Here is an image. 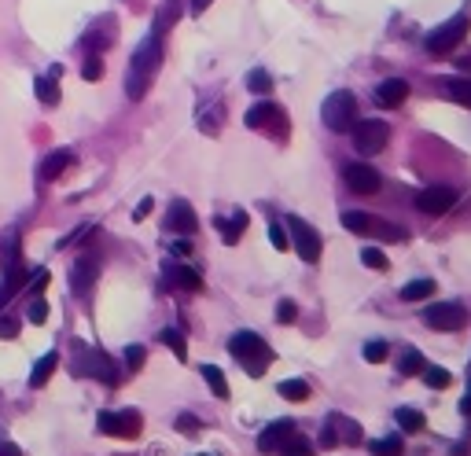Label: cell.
<instances>
[{
	"label": "cell",
	"instance_id": "1",
	"mask_svg": "<svg viewBox=\"0 0 471 456\" xmlns=\"http://www.w3.org/2000/svg\"><path fill=\"white\" fill-rule=\"evenodd\" d=\"M158 67H163V30H151V34L140 41V48L133 52V59H129V74H125V92H129V100L147 96Z\"/></svg>",
	"mask_w": 471,
	"mask_h": 456
},
{
	"label": "cell",
	"instance_id": "47",
	"mask_svg": "<svg viewBox=\"0 0 471 456\" xmlns=\"http://www.w3.org/2000/svg\"><path fill=\"white\" fill-rule=\"evenodd\" d=\"M177 427H180V434H199V420L196 416H180Z\"/></svg>",
	"mask_w": 471,
	"mask_h": 456
},
{
	"label": "cell",
	"instance_id": "12",
	"mask_svg": "<svg viewBox=\"0 0 471 456\" xmlns=\"http://www.w3.org/2000/svg\"><path fill=\"white\" fill-rule=\"evenodd\" d=\"M453 203H457V192H453V188H446V184H431V188H423V192L416 195V210H420V214H427V217L449 214V210H453Z\"/></svg>",
	"mask_w": 471,
	"mask_h": 456
},
{
	"label": "cell",
	"instance_id": "45",
	"mask_svg": "<svg viewBox=\"0 0 471 456\" xmlns=\"http://www.w3.org/2000/svg\"><path fill=\"white\" fill-rule=\"evenodd\" d=\"M342 442H350V445H361V442H365V434H361L357 423H346V434H342Z\"/></svg>",
	"mask_w": 471,
	"mask_h": 456
},
{
	"label": "cell",
	"instance_id": "46",
	"mask_svg": "<svg viewBox=\"0 0 471 456\" xmlns=\"http://www.w3.org/2000/svg\"><path fill=\"white\" fill-rule=\"evenodd\" d=\"M151 206H155V199H151V195L140 199V203H136V210H133V221H144L147 214H151Z\"/></svg>",
	"mask_w": 471,
	"mask_h": 456
},
{
	"label": "cell",
	"instance_id": "25",
	"mask_svg": "<svg viewBox=\"0 0 471 456\" xmlns=\"http://www.w3.org/2000/svg\"><path fill=\"white\" fill-rule=\"evenodd\" d=\"M276 394L284 401H309V383L306 379H284V383H276Z\"/></svg>",
	"mask_w": 471,
	"mask_h": 456
},
{
	"label": "cell",
	"instance_id": "19",
	"mask_svg": "<svg viewBox=\"0 0 471 456\" xmlns=\"http://www.w3.org/2000/svg\"><path fill=\"white\" fill-rule=\"evenodd\" d=\"M59 67H52L48 74H41V78H37V85H34V89H37V100L41 103H48V107H56V103H59Z\"/></svg>",
	"mask_w": 471,
	"mask_h": 456
},
{
	"label": "cell",
	"instance_id": "30",
	"mask_svg": "<svg viewBox=\"0 0 471 456\" xmlns=\"http://www.w3.org/2000/svg\"><path fill=\"white\" fill-rule=\"evenodd\" d=\"M276 453H280V456H313V445H309V438H302V434L295 431Z\"/></svg>",
	"mask_w": 471,
	"mask_h": 456
},
{
	"label": "cell",
	"instance_id": "15",
	"mask_svg": "<svg viewBox=\"0 0 471 456\" xmlns=\"http://www.w3.org/2000/svg\"><path fill=\"white\" fill-rule=\"evenodd\" d=\"M166 228L180 232V236H191V232L199 228V217H196V210H191V203L174 199V203H169V214H166Z\"/></svg>",
	"mask_w": 471,
	"mask_h": 456
},
{
	"label": "cell",
	"instance_id": "3",
	"mask_svg": "<svg viewBox=\"0 0 471 456\" xmlns=\"http://www.w3.org/2000/svg\"><path fill=\"white\" fill-rule=\"evenodd\" d=\"M320 118H324L331 133H350V125L357 122V100H353V92H346V89L331 92L324 100V107H320Z\"/></svg>",
	"mask_w": 471,
	"mask_h": 456
},
{
	"label": "cell",
	"instance_id": "20",
	"mask_svg": "<svg viewBox=\"0 0 471 456\" xmlns=\"http://www.w3.org/2000/svg\"><path fill=\"white\" fill-rule=\"evenodd\" d=\"M213 225H218V232H221L224 243H236L243 232H247V210H236L232 217H218Z\"/></svg>",
	"mask_w": 471,
	"mask_h": 456
},
{
	"label": "cell",
	"instance_id": "11",
	"mask_svg": "<svg viewBox=\"0 0 471 456\" xmlns=\"http://www.w3.org/2000/svg\"><path fill=\"white\" fill-rule=\"evenodd\" d=\"M96 427H100V434H111V438H136L144 427L140 412L136 409H125V412H100L96 416Z\"/></svg>",
	"mask_w": 471,
	"mask_h": 456
},
{
	"label": "cell",
	"instance_id": "18",
	"mask_svg": "<svg viewBox=\"0 0 471 456\" xmlns=\"http://www.w3.org/2000/svg\"><path fill=\"white\" fill-rule=\"evenodd\" d=\"M70 162H74V151H70V147H56L52 155H45V162H41V173H37V177H41V180H56Z\"/></svg>",
	"mask_w": 471,
	"mask_h": 456
},
{
	"label": "cell",
	"instance_id": "34",
	"mask_svg": "<svg viewBox=\"0 0 471 456\" xmlns=\"http://www.w3.org/2000/svg\"><path fill=\"white\" fill-rule=\"evenodd\" d=\"M158 338H163V343L174 349L177 360H188V346H185V335H180V332H174V327H163V335H158Z\"/></svg>",
	"mask_w": 471,
	"mask_h": 456
},
{
	"label": "cell",
	"instance_id": "44",
	"mask_svg": "<svg viewBox=\"0 0 471 456\" xmlns=\"http://www.w3.org/2000/svg\"><path fill=\"white\" fill-rule=\"evenodd\" d=\"M19 335V321L15 316H0V338H15Z\"/></svg>",
	"mask_w": 471,
	"mask_h": 456
},
{
	"label": "cell",
	"instance_id": "4",
	"mask_svg": "<svg viewBox=\"0 0 471 456\" xmlns=\"http://www.w3.org/2000/svg\"><path fill=\"white\" fill-rule=\"evenodd\" d=\"M468 30H471L468 12L453 15L446 26H438V30H431V34H427V52H431V56H449V52H453L460 41L468 37Z\"/></svg>",
	"mask_w": 471,
	"mask_h": 456
},
{
	"label": "cell",
	"instance_id": "42",
	"mask_svg": "<svg viewBox=\"0 0 471 456\" xmlns=\"http://www.w3.org/2000/svg\"><path fill=\"white\" fill-rule=\"evenodd\" d=\"M48 280H52V276H48V269H34V272H30V280H26V287H30V291H41Z\"/></svg>",
	"mask_w": 471,
	"mask_h": 456
},
{
	"label": "cell",
	"instance_id": "9",
	"mask_svg": "<svg viewBox=\"0 0 471 456\" xmlns=\"http://www.w3.org/2000/svg\"><path fill=\"white\" fill-rule=\"evenodd\" d=\"M423 324L431 332H460L468 324V310L460 302H435L423 310Z\"/></svg>",
	"mask_w": 471,
	"mask_h": 456
},
{
	"label": "cell",
	"instance_id": "40",
	"mask_svg": "<svg viewBox=\"0 0 471 456\" xmlns=\"http://www.w3.org/2000/svg\"><path fill=\"white\" fill-rule=\"evenodd\" d=\"M269 243H273L276 250H287V247H291V239H287V232H284L280 225H269Z\"/></svg>",
	"mask_w": 471,
	"mask_h": 456
},
{
	"label": "cell",
	"instance_id": "35",
	"mask_svg": "<svg viewBox=\"0 0 471 456\" xmlns=\"http://www.w3.org/2000/svg\"><path fill=\"white\" fill-rule=\"evenodd\" d=\"M247 89L258 92V96H269V92H273V78L265 70H251L247 74Z\"/></svg>",
	"mask_w": 471,
	"mask_h": 456
},
{
	"label": "cell",
	"instance_id": "14",
	"mask_svg": "<svg viewBox=\"0 0 471 456\" xmlns=\"http://www.w3.org/2000/svg\"><path fill=\"white\" fill-rule=\"evenodd\" d=\"M342 177H346V184L353 188V195H376L379 184H383L379 169L376 166H365V162H350Z\"/></svg>",
	"mask_w": 471,
	"mask_h": 456
},
{
	"label": "cell",
	"instance_id": "49",
	"mask_svg": "<svg viewBox=\"0 0 471 456\" xmlns=\"http://www.w3.org/2000/svg\"><path fill=\"white\" fill-rule=\"evenodd\" d=\"M460 412L471 416V379H468V394H464V401H460Z\"/></svg>",
	"mask_w": 471,
	"mask_h": 456
},
{
	"label": "cell",
	"instance_id": "36",
	"mask_svg": "<svg viewBox=\"0 0 471 456\" xmlns=\"http://www.w3.org/2000/svg\"><path fill=\"white\" fill-rule=\"evenodd\" d=\"M361 261H365L368 269H387V265H390V258L379 247H365V250H361Z\"/></svg>",
	"mask_w": 471,
	"mask_h": 456
},
{
	"label": "cell",
	"instance_id": "41",
	"mask_svg": "<svg viewBox=\"0 0 471 456\" xmlns=\"http://www.w3.org/2000/svg\"><path fill=\"white\" fill-rule=\"evenodd\" d=\"M48 321V302H34V305H30V324H45Z\"/></svg>",
	"mask_w": 471,
	"mask_h": 456
},
{
	"label": "cell",
	"instance_id": "8",
	"mask_svg": "<svg viewBox=\"0 0 471 456\" xmlns=\"http://www.w3.org/2000/svg\"><path fill=\"white\" fill-rule=\"evenodd\" d=\"M251 125V129H258V133H273L276 140H287V114L276 107V103H254V107L247 111V118H243Z\"/></svg>",
	"mask_w": 471,
	"mask_h": 456
},
{
	"label": "cell",
	"instance_id": "10",
	"mask_svg": "<svg viewBox=\"0 0 471 456\" xmlns=\"http://www.w3.org/2000/svg\"><path fill=\"white\" fill-rule=\"evenodd\" d=\"M74 368H78V376H92L107 387H114L118 379H122L118 376V365L103 354V349H81V357L74 360Z\"/></svg>",
	"mask_w": 471,
	"mask_h": 456
},
{
	"label": "cell",
	"instance_id": "6",
	"mask_svg": "<svg viewBox=\"0 0 471 456\" xmlns=\"http://www.w3.org/2000/svg\"><path fill=\"white\" fill-rule=\"evenodd\" d=\"M287 228H291V243H295V254L302 258L306 265H317L320 261V250H324V243H320V232L313 225H306L302 217H287Z\"/></svg>",
	"mask_w": 471,
	"mask_h": 456
},
{
	"label": "cell",
	"instance_id": "31",
	"mask_svg": "<svg viewBox=\"0 0 471 456\" xmlns=\"http://www.w3.org/2000/svg\"><path fill=\"white\" fill-rule=\"evenodd\" d=\"M420 376H423V383L431 387V390H446L449 383H453V376H449V372H446L442 365H427V368H423Z\"/></svg>",
	"mask_w": 471,
	"mask_h": 456
},
{
	"label": "cell",
	"instance_id": "32",
	"mask_svg": "<svg viewBox=\"0 0 471 456\" xmlns=\"http://www.w3.org/2000/svg\"><path fill=\"white\" fill-rule=\"evenodd\" d=\"M361 357H365L368 365H383V360L390 357V346L383 343V338H372V343H365V349H361Z\"/></svg>",
	"mask_w": 471,
	"mask_h": 456
},
{
	"label": "cell",
	"instance_id": "7",
	"mask_svg": "<svg viewBox=\"0 0 471 456\" xmlns=\"http://www.w3.org/2000/svg\"><path fill=\"white\" fill-rule=\"evenodd\" d=\"M342 228L353 232V236H383V239H405L401 228H390L387 221L365 214V210H346L342 214Z\"/></svg>",
	"mask_w": 471,
	"mask_h": 456
},
{
	"label": "cell",
	"instance_id": "22",
	"mask_svg": "<svg viewBox=\"0 0 471 456\" xmlns=\"http://www.w3.org/2000/svg\"><path fill=\"white\" fill-rule=\"evenodd\" d=\"M166 276L185 291H202V276L196 269H188V265H174V269H166Z\"/></svg>",
	"mask_w": 471,
	"mask_h": 456
},
{
	"label": "cell",
	"instance_id": "43",
	"mask_svg": "<svg viewBox=\"0 0 471 456\" xmlns=\"http://www.w3.org/2000/svg\"><path fill=\"white\" fill-rule=\"evenodd\" d=\"M320 445H324V449H335V445H339V434H335V420H331L328 427L320 431Z\"/></svg>",
	"mask_w": 471,
	"mask_h": 456
},
{
	"label": "cell",
	"instance_id": "26",
	"mask_svg": "<svg viewBox=\"0 0 471 456\" xmlns=\"http://www.w3.org/2000/svg\"><path fill=\"white\" fill-rule=\"evenodd\" d=\"M368 453L372 456H401L405 453V442H401V434H390V438L368 442Z\"/></svg>",
	"mask_w": 471,
	"mask_h": 456
},
{
	"label": "cell",
	"instance_id": "33",
	"mask_svg": "<svg viewBox=\"0 0 471 456\" xmlns=\"http://www.w3.org/2000/svg\"><path fill=\"white\" fill-rule=\"evenodd\" d=\"M398 368H401V376H420L423 368H427V365H423V354H420V349H405Z\"/></svg>",
	"mask_w": 471,
	"mask_h": 456
},
{
	"label": "cell",
	"instance_id": "17",
	"mask_svg": "<svg viewBox=\"0 0 471 456\" xmlns=\"http://www.w3.org/2000/svg\"><path fill=\"white\" fill-rule=\"evenodd\" d=\"M405 96H409V81H401V78H390V81H383L379 89H376V103H379V107H401Z\"/></svg>",
	"mask_w": 471,
	"mask_h": 456
},
{
	"label": "cell",
	"instance_id": "38",
	"mask_svg": "<svg viewBox=\"0 0 471 456\" xmlns=\"http://www.w3.org/2000/svg\"><path fill=\"white\" fill-rule=\"evenodd\" d=\"M295 316H298V305L291 298H280L276 302V324H295Z\"/></svg>",
	"mask_w": 471,
	"mask_h": 456
},
{
	"label": "cell",
	"instance_id": "51",
	"mask_svg": "<svg viewBox=\"0 0 471 456\" xmlns=\"http://www.w3.org/2000/svg\"><path fill=\"white\" fill-rule=\"evenodd\" d=\"M199 456H207V453H199Z\"/></svg>",
	"mask_w": 471,
	"mask_h": 456
},
{
	"label": "cell",
	"instance_id": "27",
	"mask_svg": "<svg viewBox=\"0 0 471 456\" xmlns=\"http://www.w3.org/2000/svg\"><path fill=\"white\" fill-rule=\"evenodd\" d=\"M23 283H26V280H23V269H19V265L4 272V280H0V310H4L8 298H12V294H15L19 287H23Z\"/></svg>",
	"mask_w": 471,
	"mask_h": 456
},
{
	"label": "cell",
	"instance_id": "37",
	"mask_svg": "<svg viewBox=\"0 0 471 456\" xmlns=\"http://www.w3.org/2000/svg\"><path fill=\"white\" fill-rule=\"evenodd\" d=\"M81 78H85V81H100V78H103V59L96 56V52H92L89 59H85V67H81Z\"/></svg>",
	"mask_w": 471,
	"mask_h": 456
},
{
	"label": "cell",
	"instance_id": "29",
	"mask_svg": "<svg viewBox=\"0 0 471 456\" xmlns=\"http://www.w3.org/2000/svg\"><path fill=\"white\" fill-rule=\"evenodd\" d=\"M446 92L460 103V107H471V78H449Z\"/></svg>",
	"mask_w": 471,
	"mask_h": 456
},
{
	"label": "cell",
	"instance_id": "16",
	"mask_svg": "<svg viewBox=\"0 0 471 456\" xmlns=\"http://www.w3.org/2000/svg\"><path fill=\"white\" fill-rule=\"evenodd\" d=\"M291 434H295V423L291 420H276V423H269V427L258 434V449L262 453H276L287 438H291Z\"/></svg>",
	"mask_w": 471,
	"mask_h": 456
},
{
	"label": "cell",
	"instance_id": "5",
	"mask_svg": "<svg viewBox=\"0 0 471 456\" xmlns=\"http://www.w3.org/2000/svg\"><path fill=\"white\" fill-rule=\"evenodd\" d=\"M350 133H353V147H357L361 155H379L383 147H387V140H390V125L379 122V118L353 122Z\"/></svg>",
	"mask_w": 471,
	"mask_h": 456
},
{
	"label": "cell",
	"instance_id": "21",
	"mask_svg": "<svg viewBox=\"0 0 471 456\" xmlns=\"http://www.w3.org/2000/svg\"><path fill=\"white\" fill-rule=\"evenodd\" d=\"M56 365H59V354L52 349V354H45V357H41L37 365H34V372H30V387H34V390L45 387L48 379H52V372H56Z\"/></svg>",
	"mask_w": 471,
	"mask_h": 456
},
{
	"label": "cell",
	"instance_id": "39",
	"mask_svg": "<svg viewBox=\"0 0 471 456\" xmlns=\"http://www.w3.org/2000/svg\"><path fill=\"white\" fill-rule=\"evenodd\" d=\"M144 346H129V349H125V365H129V372H140V368H144Z\"/></svg>",
	"mask_w": 471,
	"mask_h": 456
},
{
	"label": "cell",
	"instance_id": "13",
	"mask_svg": "<svg viewBox=\"0 0 471 456\" xmlns=\"http://www.w3.org/2000/svg\"><path fill=\"white\" fill-rule=\"evenodd\" d=\"M96 276H100V258H96V254H81V258L70 265V291L78 294V298H85V294L92 291Z\"/></svg>",
	"mask_w": 471,
	"mask_h": 456
},
{
	"label": "cell",
	"instance_id": "23",
	"mask_svg": "<svg viewBox=\"0 0 471 456\" xmlns=\"http://www.w3.org/2000/svg\"><path fill=\"white\" fill-rule=\"evenodd\" d=\"M394 423L401 427V434H416V431H423V427H427L423 412H416V409H409V405L394 412Z\"/></svg>",
	"mask_w": 471,
	"mask_h": 456
},
{
	"label": "cell",
	"instance_id": "2",
	"mask_svg": "<svg viewBox=\"0 0 471 456\" xmlns=\"http://www.w3.org/2000/svg\"><path fill=\"white\" fill-rule=\"evenodd\" d=\"M229 354L240 360L243 368H247V376H265V368L273 365V349L265 346V338L262 335H254V332H236L229 338Z\"/></svg>",
	"mask_w": 471,
	"mask_h": 456
},
{
	"label": "cell",
	"instance_id": "28",
	"mask_svg": "<svg viewBox=\"0 0 471 456\" xmlns=\"http://www.w3.org/2000/svg\"><path fill=\"white\" fill-rule=\"evenodd\" d=\"M431 294H435V280H409L401 287L405 302H423V298H431Z\"/></svg>",
	"mask_w": 471,
	"mask_h": 456
},
{
	"label": "cell",
	"instance_id": "24",
	"mask_svg": "<svg viewBox=\"0 0 471 456\" xmlns=\"http://www.w3.org/2000/svg\"><path fill=\"white\" fill-rule=\"evenodd\" d=\"M199 372H202V379H207V387L213 390V398L229 401V383H224V372H221L218 365H202Z\"/></svg>",
	"mask_w": 471,
	"mask_h": 456
},
{
	"label": "cell",
	"instance_id": "50",
	"mask_svg": "<svg viewBox=\"0 0 471 456\" xmlns=\"http://www.w3.org/2000/svg\"><path fill=\"white\" fill-rule=\"evenodd\" d=\"M210 4H213V0H191V12H196V15H202Z\"/></svg>",
	"mask_w": 471,
	"mask_h": 456
},
{
	"label": "cell",
	"instance_id": "48",
	"mask_svg": "<svg viewBox=\"0 0 471 456\" xmlns=\"http://www.w3.org/2000/svg\"><path fill=\"white\" fill-rule=\"evenodd\" d=\"M174 254H180V258H185V254H191V243H188V239H177V243H174Z\"/></svg>",
	"mask_w": 471,
	"mask_h": 456
}]
</instances>
